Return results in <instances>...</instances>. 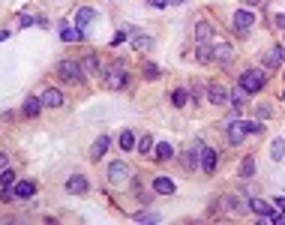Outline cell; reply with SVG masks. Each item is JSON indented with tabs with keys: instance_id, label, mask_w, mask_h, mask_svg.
Wrapping results in <instances>:
<instances>
[{
	"instance_id": "obj_1",
	"label": "cell",
	"mask_w": 285,
	"mask_h": 225,
	"mask_svg": "<svg viewBox=\"0 0 285 225\" xmlns=\"http://www.w3.org/2000/svg\"><path fill=\"white\" fill-rule=\"evenodd\" d=\"M264 81H267V78H264V69H246V72L240 75L237 84H240L246 93H258V90L264 87Z\"/></svg>"
},
{
	"instance_id": "obj_2",
	"label": "cell",
	"mask_w": 285,
	"mask_h": 225,
	"mask_svg": "<svg viewBox=\"0 0 285 225\" xmlns=\"http://www.w3.org/2000/svg\"><path fill=\"white\" fill-rule=\"evenodd\" d=\"M57 75H60L64 81H69V84H72V81H75V84L84 81V69H81V63H75V60H60V63H57Z\"/></svg>"
},
{
	"instance_id": "obj_3",
	"label": "cell",
	"mask_w": 285,
	"mask_h": 225,
	"mask_svg": "<svg viewBox=\"0 0 285 225\" xmlns=\"http://www.w3.org/2000/svg\"><path fill=\"white\" fill-rule=\"evenodd\" d=\"M210 48H213V60H216V63L228 66L231 60H234V48H231V42H225V39H213Z\"/></svg>"
},
{
	"instance_id": "obj_4",
	"label": "cell",
	"mask_w": 285,
	"mask_h": 225,
	"mask_svg": "<svg viewBox=\"0 0 285 225\" xmlns=\"http://www.w3.org/2000/svg\"><path fill=\"white\" fill-rule=\"evenodd\" d=\"M129 174H132V171H129V165H126V162L114 159L111 165H108V180H111V183H126V180H129Z\"/></svg>"
},
{
	"instance_id": "obj_5",
	"label": "cell",
	"mask_w": 285,
	"mask_h": 225,
	"mask_svg": "<svg viewBox=\"0 0 285 225\" xmlns=\"http://www.w3.org/2000/svg\"><path fill=\"white\" fill-rule=\"evenodd\" d=\"M249 207H252V213L261 216V222H273V219H276V213H279V210H270V204H267V201H261V198H249Z\"/></svg>"
},
{
	"instance_id": "obj_6",
	"label": "cell",
	"mask_w": 285,
	"mask_h": 225,
	"mask_svg": "<svg viewBox=\"0 0 285 225\" xmlns=\"http://www.w3.org/2000/svg\"><path fill=\"white\" fill-rule=\"evenodd\" d=\"M252 24H255V15L249 9H237V12H234V30L237 33H249Z\"/></svg>"
},
{
	"instance_id": "obj_7",
	"label": "cell",
	"mask_w": 285,
	"mask_h": 225,
	"mask_svg": "<svg viewBox=\"0 0 285 225\" xmlns=\"http://www.w3.org/2000/svg\"><path fill=\"white\" fill-rule=\"evenodd\" d=\"M285 63V48L282 45H273L267 54H264V69H276V66Z\"/></svg>"
},
{
	"instance_id": "obj_8",
	"label": "cell",
	"mask_w": 285,
	"mask_h": 225,
	"mask_svg": "<svg viewBox=\"0 0 285 225\" xmlns=\"http://www.w3.org/2000/svg\"><path fill=\"white\" fill-rule=\"evenodd\" d=\"M105 84H108L111 90H120V87L126 84V72H123V69H117V66H111V69L105 72Z\"/></svg>"
},
{
	"instance_id": "obj_9",
	"label": "cell",
	"mask_w": 285,
	"mask_h": 225,
	"mask_svg": "<svg viewBox=\"0 0 285 225\" xmlns=\"http://www.w3.org/2000/svg\"><path fill=\"white\" fill-rule=\"evenodd\" d=\"M39 99H42V105H45V108H60V105L66 102L64 93H60L57 87H45V93H42Z\"/></svg>"
},
{
	"instance_id": "obj_10",
	"label": "cell",
	"mask_w": 285,
	"mask_h": 225,
	"mask_svg": "<svg viewBox=\"0 0 285 225\" xmlns=\"http://www.w3.org/2000/svg\"><path fill=\"white\" fill-rule=\"evenodd\" d=\"M66 192L72 195H84L87 192V180H84V174H72V177H66Z\"/></svg>"
},
{
	"instance_id": "obj_11",
	"label": "cell",
	"mask_w": 285,
	"mask_h": 225,
	"mask_svg": "<svg viewBox=\"0 0 285 225\" xmlns=\"http://www.w3.org/2000/svg\"><path fill=\"white\" fill-rule=\"evenodd\" d=\"M216 162H219L216 150H210V147L201 150V171H204V174H213V171H216Z\"/></svg>"
},
{
	"instance_id": "obj_12",
	"label": "cell",
	"mask_w": 285,
	"mask_h": 225,
	"mask_svg": "<svg viewBox=\"0 0 285 225\" xmlns=\"http://www.w3.org/2000/svg\"><path fill=\"white\" fill-rule=\"evenodd\" d=\"M246 138V129H243V120H234V123H228V144H240Z\"/></svg>"
},
{
	"instance_id": "obj_13",
	"label": "cell",
	"mask_w": 285,
	"mask_h": 225,
	"mask_svg": "<svg viewBox=\"0 0 285 225\" xmlns=\"http://www.w3.org/2000/svg\"><path fill=\"white\" fill-rule=\"evenodd\" d=\"M207 99H210L213 105H228V90L219 87V84H210V87H207Z\"/></svg>"
},
{
	"instance_id": "obj_14",
	"label": "cell",
	"mask_w": 285,
	"mask_h": 225,
	"mask_svg": "<svg viewBox=\"0 0 285 225\" xmlns=\"http://www.w3.org/2000/svg\"><path fill=\"white\" fill-rule=\"evenodd\" d=\"M93 18H96V9H93V6H81V9L75 12V27H87Z\"/></svg>"
},
{
	"instance_id": "obj_15",
	"label": "cell",
	"mask_w": 285,
	"mask_h": 225,
	"mask_svg": "<svg viewBox=\"0 0 285 225\" xmlns=\"http://www.w3.org/2000/svg\"><path fill=\"white\" fill-rule=\"evenodd\" d=\"M12 192H15V198H33L36 186H33L30 180H18V183H12Z\"/></svg>"
},
{
	"instance_id": "obj_16",
	"label": "cell",
	"mask_w": 285,
	"mask_h": 225,
	"mask_svg": "<svg viewBox=\"0 0 285 225\" xmlns=\"http://www.w3.org/2000/svg\"><path fill=\"white\" fill-rule=\"evenodd\" d=\"M105 150H108V135H99L93 144H90V159H102L105 156Z\"/></svg>"
},
{
	"instance_id": "obj_17",
	"label": "cell",
	"mask_w": 285,
	"mask_h": 225,
	"mask_svg": "<svg viewBox=\"0 0 285 225\" xmlns=\"http://www.w3.org/2000/svg\"><path fill=\"white\" fill-rule=\"evenodd\" d=\"M81 36H84V33H81V27H72L69 21H64V24H60V39H64V42H78Z\"/></svg>"
},
{
	"instance_id": "obj_18",
	"label": "cell",
	"mask_w": 285,
	"mask_h": 225,
	"mask_svg": "<svg viewBox=\"0 0 285 225\" xmlns=\"http://www.w3.org/2000/svg\"><path fill=\"white\" fill-rule=\"evenodd\" d=\"M246 99H249V93H246V90L237 84V87L228 93V105H234V108H243V105H246Z\"/></svg>"
},
{
	"instance_id": "obj_19",
	"label": "cell",
	"mask_w": 285,
	"mask_h": 225,
	"mask_svg": "<svg viewBox=\"0 0 285 225\" xmlns=\"http://www.w3.org/2000/svg\"><path fill=\"white\" fill-rule=\"evenodd\" d=\"M201 150H204L201 141H195V147H189V153H186V165H189V168H198V165H201Z\"/></svg>"
},
{
	"instance_id": "obj_20",
	"label": "cell",
	"mask_w": 285,
	"mask_h": 225,
	"mask_svg": "<svg viewBox=\"0 0 285 225\" xmlns=\"http://www.w3.org/2000/svg\"><path fill=\"white\" fill-rule=\"evenodd\" d=\"M195 57H198V63H213V48H210L207 42H198Z\"/></svg>"
},
{
	"instance_id": "obj_21",
	"label": "cell",
	"mask_w": 285,
	"mask_h": 225,
	"mask_svg": "<svg viewBox=\"0 0 285 225\" xmlns=\"http://www.w3.org/2000/svg\"><path fill=\"white\" fill-rule=\"evenodd\" d=\"M195 39H198V42H213V27H210L207 21H198V27H195Z\"/></svg>"
},
{
	"instance_id": "obj_22",
	"label": "cell",
	"mask_w": 285,
	"mask_h": 225,
	"mask_svg": "<svg viewBox=\"0 0 285 225\" xmlns=\"http://www.w3.org/2000/svg\"><path fill=\"white\" fill-rule=\"evenodd\" d=\"M153 189H156L159 195H171V192H174V180H168V177H156V180H153Z\"/></svg>"
},
{
	"instance_id": "obj_23",
	"label": "cell",
	"mask_w": 285,
	"mask_h": 225,
	"mask_svg": "<svg viewBox=\"0 0 285 225\" xmlns=\"http://www.w3.org/2000/svg\"><path fill=\"white\" fill-rule=\"evenodd\" d=\"M39 108H42V99H36V97L24 99V114H27V117H36V114H39Z\"/></svg>"
},
{
	"instance_id": "obj_24",
	"label": "cell",
	"mask_w": 285,
	"mask_h": 225,
	"mask_svg": "<svg viewBox=\"0 0 285 225\" xmlns=\"http://www.w3.org/2000/svg\"><path fill=\"white\" fill-rule=\"evenodd\" d=\"M150 150H153V138H150V135H141V138L135 141V153L144 156V153H150Z\"/></svg>"
},
{
	"instance_id": "obj_25",
	"label": "cell",
	"mask_w": 285,
	"mask_h": 225,
	"mask_svg": "<svg viewBox=\"0 0 285 225\" xmlns=\"http://www.w3.org/2000/svg\"><path fill=\"white\" fill-rule=\"evenodd\" d=\"M159 162H165V159H171L174 156V147L168 144V141H162V144H156V153H153Z\"/></svg>"
},
{
	"instance_id": "obj_26",
	"label": "cell",
	"mask_w": 285,
	"mask_h": 225,
	"mask_svg": "<svg viewBox=\"0 0 285 225\" xmlns=\"http://www.w3.org/2000/svg\"><path fill=\"white\" fill-rule=\"evenodd\" d=\"M132 48H135V51H150V48H153V39H150V36H135V39H132Z\"/></svg>"
},
{
	"instance_id": "obj_27",
	"label": "cell",
	"mask_w": 285,
	"mask_h": 225,
	"mask_svg": "<svg viewBox=\"0 0 285 225\" xmlns=\"http://www.w3.org/2000/svg\"><path fill=\"white\" fill-rule=\"evenodd\" d=\"M252 174H255V159H252V156H246V159L240 162V177H243V180H249Z\"/></svg>"
},
{
	"instance_id": "obj_28",
	"label": "cell",
	"mask_w": 285,
	"mask_h": 225,
	"mask_svg": "<svg viewBox=\"0 0 285 225\" xmlns=\"http://www.w3.org/2000/svg\"><path fill=\"white\" fill-rule=\"evenodd\" d=\"M171 102H174V108H183V105L189 102V93L180 87V90H174V93H171Z\"/></svg>"
},
{
	"instance_id": "obj_29",
	"label": "cell",
	"mask_w": 285,
	"mask_h": 225,
	"mask_svg": "<svg viewBox=\"0 0 285 225\" xmlns=\"http://www.w3.org/2000/svg\"><path fill=\"white\" fill-rule=\"evenodd\" d=\"M270 156H273L276 162H279V159L285 156V141H282V138H276V141L270 144Z\"/></svg>"
},
{
	"instance_id": "obj_30",
	"label": "cell",
	"mask_w": 285,
	"mask_h": 225,
	"mask_svg": "<svg viewBox=\"0 0 285 225\" xmlns=\"http://www.w3.org/2000/svg\"><path fill=\"white\" fill-rule=\"evenodd\" d=\"M120 147H123V150H135V135H132L129 129L120 132Z\"/></svg>"
},
{
	"instance_id": "obj_31",
	"label": "cell",
	"mask_w": 285,
	"mask_h": 225,
	"mask_svg": "<svg viewBox=\"0 0 285 225\" xmlns=\"http://www.w3.org/2000/svg\"><path fill=\"white\" fill-rule=\"evenodd\" d=\"M15 183V171L12 168H0V186H12Z\"/></svg>"
},
{
	"instance_id": "obj_32",
	"label": "cell",
	"mask_w": 285,
	"mask_h": 225,
	"mask_svg": "<svg viewBox=\"0 0 285 225\" xmlns=\"http://www.w3.org/2000/svg\"><path fill=\"white\" fill-rule=\"evenodd\" d=\"M222 204H225L228 210H240V213H243V204L237 201V195H225V201H222Z\"/></svg>"
},
{
	"instance_id": "obj_33",
	"label": "cell",
	"mask_w": 285,
	"mask_h": 225,
	"mask_svg": "<svg viewBox=\"0 0 285 225\" xmlns=\"http://www.w3.org/2000/svg\"><path fill=\"white\" fill-rule=\"evenodd\" d=\"M81 69H87V72H96V69H99V60H96L93 54H90V57H84V63H81Z\"/></svg>"
},
{
	"instance_id": "obj_34",
	"label": "cell",
	"mask_w": 285,
	"mask_h": 225,
	"mask_svg": "<svg viewBox=\"0 0 285 225\" xmlns=\"http://www.w3.org/2000/svg\"><path fill=\"white\" fill-rule=\"evenodd\" d=\"M144 75H147V78H159V66L156 63H144Z\"/></svg>"
},
{
	"instance_id": "obj_35",
	"label": "cell",
	"mask_w": 285,
	"mask_h": 225,
	"mask_svg": "<svg viewBox=\"0 0 285 225\" xmlns=\"http://www.w3.org/2000/svg\"><path fill=\"white\" fill-rule=\"evenodd\" d=\"M243 129H246V132H261V123H258V120H243Z\"/></svg>"
},
{
	"instance_id": "obj_36",
	"label": "cell",
	"mask_w": 285,
	"mask_h": 225,
	"mask_svg": "<svg viewBox=\"0 0 285 225\" xmlns=\"http://www.w3.org/2000/svg\"><path fill=\"white\" fill-rule=\"evenodd\" d=\"M135 219H138V222H159V216H156V213H138Z\"/></svg>"
},
{
	"instance_id": "obj_37",
	"label": "cell",
	"mask_w": 285,
	"mask_h": 225,
	"mask_svg": "<svg viewBox=\"0 0 285 225\" xmlns=\"http://www.w3.org/2000/svg\"><path fill=\"white\" fill-rule=\"evenodd\" d=\"M126 36H129V33H126V30L114 33V36H111V45H120V42H126Z\"/></svg>"
},
{
	"instance_id": "obj_38",
	"label": "cell",
	"mask_w": 285,
	"mask_h": 225,
	"mask_svg": "<svg viewBox=\"0 0 285 225\" xmlns=\"http://www.w3.org/2000/svg\"><path fill=\"white\" fill-rule=\"evenodd\" d=\"M18 24H21V27H30V24H33V18L27 15V12H21V15H18Z\"/></svg>"
},
{
	"instance_id": "obj_39",
	"label": "cell",
	"mask_w": 285,
	"mask_h": 225,
	"mask_svg": "<svg viewBox=\"0 0 285 225\" xmlns=\"http://www.w3.org/2000/svg\"><path fill=\"white\" fill-rule=\"evenodd\" d=\"M270 114H273V111H270V105H258V117H264V120H267Z\"/></svg>"
},
{
	"instance_id": "obj_40",
	"label": "cell",
	"mask_w": 285,
	"mask_h": 225,
	"mask_svg": "<svg viewBox=\"0 0 285 225\" xmlns=\"http://www.w3.org/2000/svg\"><path fill=\"white\" fill-rule=\"evenodd\" d=\"M147 6H153V9H165L168 0H147Z\"/></svg>"
},
{
	"instance_id": "obj_41",
	"label": "cell",
	"mask_w": 285,
	"mask_h": 225,
	"mask_svg": "<svg viewBox=\"0 0 285 225\" xmlns=\"http://www.w3.org/2000/svg\"><path fill=\"white\" fill-rule=\"evenodd\" d=\"M6 165H9V156H6V153L0 150V168H6Z\"/></svg>"
},
{
	"instance_id": "obj_42",
	"label": "cell",
	"mask_w": 285,
	"mask_h": 225,
	"mask_svg": "<svg viewBox=\"0 0 285 225\" xmlns=\"http://www.w3.org/2000/svg\"><path fill=\"white\" fill-rule=\"evenodd\" d=\"M276 27H279V30H285V15H276Z\"/></svg>"
},
{
	"instance_id": "obj_43",
	"label": "cell",
	"mask_w": 285,
	"mask_h": 225,
	"mask_svg": "<svg viewBox=\"0 0 285 225\" xmlns=\"http://www.w3.org/2000/svg\"><path fill=\"white\" fill-rule=\"evenodd\" d=\"M276 207H279V210H285V195H279V198H276Z\"/></svg>"
},
{
	"instance_id": "obj_44",
	"label": "cell",
	"mask_w": 285,
	"mask_h": 225,
	"mask_svg": "<svg viewBox=\"0 0 285 225\" xmlns=\"http://www.w3.org/2000/svg\"><path fill=\"white\" fill-rule=\"evenodd\" d=\"M6 36H9V30H0V42H3V39H6Z\"/></svg>"
},
{
	"instance_id": "obj_45",
	"label": "cell",
	"mask_w": 285,
	"mask_h": 225,
	"mask_svg": "<svg viewBox=\"0 0 285 225\" xmlns=\"http://www.w3.org/2000/svg\"><path fill=\"white\" fill-rule=\"evenodd\" d=\"M177 3H183V0H168V6H177Z\"/></svg>"
},
{
	"instance_id": "obj_46",
	"label": "cell",
	"mask_w": 285,
	"mask_h": 225,
	"mask_svg": "<svg viewBox=\"0 0 285 225\" xmlns=\"http://www.w3.org/2000/svg\"><path fill=\"white\" fill-rule=\"evenodd\" d=\"M246 3H264V0H246Z\"/></svg>"
},
{
	"instance_id": "obj_47",
	"label": "cell",
	"mask_w": 285,
	"mask_h": 225,
	"mask_svg": "<svg viewBox=\"0 0 285 225\" xmlns=\"http://www.w3.org/2000/svg\"><path fill=\"white\" fill-rule=\"evenodd\" d=\"M282 102H285V93H282Z\"/></svg>"
}]
</instances>
